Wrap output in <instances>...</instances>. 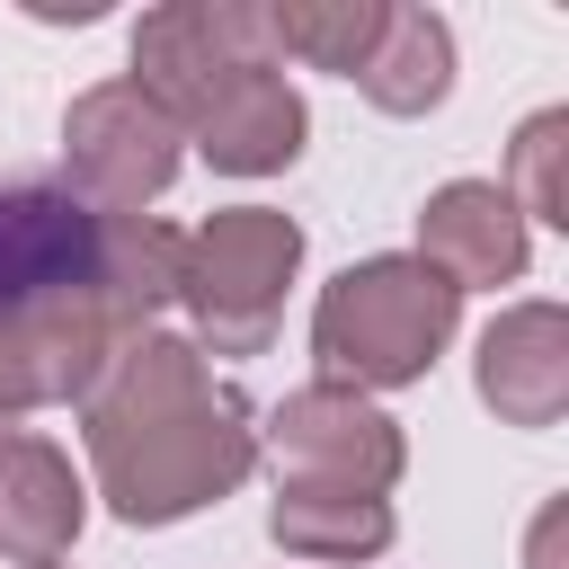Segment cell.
I'll return each mask as SVG.
<instances>
[{
	"label": "cell",
	"mask_w": 569,
	"mask_h": 569,
	"mask_svg": "<svg viewBox=\"0 0 569 569\" xmlns=\"http://www.w3.org/2000/svg\"><path fill=\"white\" fill-rule=\"evenodd\" d=\"M160 231H124L53 178H0V400L80 382L107 320L160 293Z\"/></svg>",
	"instance_id": "cell-1"
},
{
	"label": "cell",
	"mask_w": 569,
	"mask_h": 569,
	"mask_svg": "<svg viewBox=\"0 0 569 569\" xmlns=\"http://www.w3.org/2000/svg\"><path fill=\"white\" fill-rule=\"evenodd\" d=\"M445 320H453V284L427 276V267L382 258V267L338 276V293H329V311H320V347H329L338 365L373 373V382H400V373H418V356L445 338Z\"/></svg>",
	"instance_id": "cell-2"
}]
</instances>
